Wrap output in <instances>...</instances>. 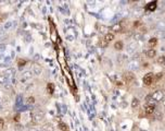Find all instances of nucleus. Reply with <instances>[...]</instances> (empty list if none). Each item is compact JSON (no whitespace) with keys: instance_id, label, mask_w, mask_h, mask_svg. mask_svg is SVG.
Here are the masks:
<instances>
[{"instance_id":"nucleus-1","label":"nucleus","mask_w":165,"mask_h":131,"mask_svg":"<svg viewBox=\"0 0 165 131\" xmlns=\"http://www.w3.org/2000/svg\"><path fill=\"white\" fill-rule=\"evenodd\" d=\"M33 121L35 123H38V122H40V121H42L44 120V118H45V114L42 113V111H36L35 114L33 115Z\"/></svg>"},{"instance_id":"nucleus-2","label":"nucleus","mask_w":165,"mask_h":131,"mask_svg":"<svg viewBox=\"0 0 165 131\" xmlns=\"http://www.w3.org/2000/svg\"><path fill=\"white\" fill-rule=\"evenodd\" d=\"M163 98H164V93H163V91H161V90H157V91H155L152 94V100H154V102H160V100H162Z\"/></svg>"},{"instance_id":"nucleus-3","label":"nucleus","mask_w":165,"mask_h":131,"mask_svg":"<svg viewBox=\"0 0 165 131\" xmlns=\"http://www.w3.org/2000/svg\"><path fill=\"white\" fill-rule=\"evenodd\" d=\"M142 81H143V83H145V85H151L152 83H153V81H154V75H153V73H147L143 77V79H142Z\"/></svg>"},{"instance_id":"nucleus-4","label":"nucleus","mask_w":165,"mask_h":131,"mask_svg":"<svg viewBox=\"0 0 165 131\" xmlns=\"http://www.w3.org/2000/svg\"><path fill=\"white\" fill-rule=\"evenodd\" d=\"M145 110L147 115H151L155 110V103H147V105L145 106Z\"/></svg>"},{"instance_id":"nucleus-5","label":"nucleus","mask_w":165,"mask_h":131,"mask_svg":"<svg viewBox=\"0 0 165 131\" xmlns=\"http://www.w3.org/2000/svg\"><path fill=\"white\" fill-rule=\"evenodd\" d=\"M139 66H140V63L138 60H130L128 63V69L130 71H136V70L139 69Z\"/></svg>"},{"instance_id":"nucleus-6","label":"nucleus","mask_w":165,"mask_h":131,"mask_svg":"<svg viewBox=\"0 0 165 131\" xmlns=\"http://www.w3.org/2000/svg\"><path fill=\"white\" fill-rule=\"evenodd\" d=\"M33 73L34 72L32 71V70H25V71H23L22 73V82H25V81L29 80L32 77H33Z\"/></svg>"},{"instance_id":"nucleus-7","label":"nucleus","mask_w":165,"mask_h":131,"mask_svg":"<svg viewBox=\"0 0 165 131\" xmlns=\"http://www.w3.org/2000/svg\"><path fill=\"white\" fill-rule=\"evenodd\" d=\"M22 106H23V96H22V95H17L16 100H15V106H14V108H15V110L20 111V109H21Z\"/></svg>"},{"instance_id":"nucleus-8","label":"nucleus","mask_w":165,"mask_h":131,"mask_svg":"<svg viewBox=\"0 0 165 131\" xmlns=\"http://www.w3.org/2000/svg\"><path fill=\"white\" fill-rule=\"evenodd\" d=\"M126 49H127V52H128V54H134L135 51L137 50V45L135 43H129L128 45H127V47H126Z\"/></svg>"},{"instance_id":"nucleus-9","label":"nucleus","mask_w":165,"mask_h":131,"mask_svg":"<svg viewBox=\"0 0 165 131\" xmlns=\"http://www.w3.org/2000/svg\"><path fill=\"white\" fill-rule=\"evenodd\" d=\"M157 1H151V2H149L148 4L145 6V10H149V11H154V10L157 9Z\"/></svg>"},{"instance_id":"nucleus-10","label":"nucleus","mask_w":165,"mask_h":131,"mask_svg":"<svg viewBox=\"0 0 165 131\" xmlns=\"http://www.w3.org/2000/svg\"><path fill=\"white\" fill-rule=\"evenodd\" d=\"M123 78H124V80H125L126 82H130V81L134 80V75H133L130 72H126V73H124Z\"/></svg>"},{"instance_id":"nucleus-11","label":"nucleus","mask_w":165,"mask_h":131,"mask_svg":"<svg viewBox=\"0 0 165 131\" xmlns=\"http://www.w3.org/2000/svg\"><path fill=\"white\" fill-rule=\"evenodd\" d=\"M149 44V47H151V48H153V47H155V46L157 45V38H155V37H152V38H150L148 42Z\"/></svg>"},{"instance_id":"nucleus-12","label":"nucleus","mask_w":165,"mask_h":131,"mask_svg":"<svg viewBox=\"0 0 165 131\" xmlns=\"http://www.w3.org/2000/svg\"><path fill=\"white\" fill-rule=\"evenodd\" d=\"M113 39H114V34L113 33H108V34L104 35V40H105L106 43H110Z\"/></svg>"},{"instance_id":"nucleus-13","label":"nucleus","mask_w":165,"mask_h":131,"mask_svg":"<svg viewBox=\"0 0 165 131\" xmlns=\"http://www.w3.org/2000/svg\"><path fill=\"white\" fill-rule=\"evenodd\" d=\"M145 55H147V57H148V58H154L155 56H157V51L154 50L153 48H151V49H149V50L145 52Z\"/></svg>"},{"instance_id":"nucleus-14","label":"nucleus","mask_w":165,"mask_h":131,"mask_svg":"<svg viewBox=\"0 0 165 131\" xmlns=\"http://www.w3.org/2000/svg\"><path fill=\"white\" fill-rule=\"evenodd\" d=\"M9 81V79L4 75V73H0V84L3 85V84H7Z\"/></svg>"},{"instance_id":"nucleus-15","label":"nucleus","mask_w":165,"mask_h":131,"mask_svg":"<svg viewBox=\"0 0 165 131\" xmlns=\"http://www.w3.org/2000/svg\"><path fill=\"white\" fill-rule=\"evenodd\" d=\"M157 26V29H159V31H164L165 30V22L164 21H159Z\"/></svg>"},{"instance_id":"nucleus-16","label":"nucleus","mask_w":165,"mask_h":131,"mask_svg":"<svg viewBox=\"0 0 165 131\" xmlns=\"http://www.w3.org/2000/svg\"><path fill=\"white\" fill-rule=\"evenodd\" d=\"M41 71H42V70H41V68H40V67H39V66H37V65H35V66H34V73H35V74H37V75H39V74L40 73H41Z\"/></svg>"},{"instance_id":"nucleus-17","label":"nucleus","mask_w":165,"mask_h":131,"mask_svg":"<svg viewBox=\"0 0 165 131\" xmlns=\"http://www.w3.org/2000/svg\"><path fill=\"white\" fill-rule=\"evenodd\" d=\"M59 128H60V130H62V131H68V127H67L64 122H60Z\"/></svg>"},{"instance_id":"nucleus-18","label":"nucleus","mask_w":165,"mask_h":131,"mask_svg":"<svg viewBox=\"0 0 165 131\" xmlns=\"http://www.w3.org/2000/svg\"><path fill=\"white\" fill-rule=\"evenodd\" d=\"M157 63L165 67V56H161V57L157 58Z\"/></svg>"},{"instance_id":"nucleus-19","label":"nucleus","mask_w":165,"mask_h":131,"mask_svg":"<svg viewBox=\"0 0 165 131\" xmlns=\"http://www.w3.org/2000/svg\"><path fill=\"white\" fill-rule=\"evenodd\" d=\"M114 47H115V49H117V50H121V49H123V43L122 42H116L115 43V45H114Z\"/></svg>"},{"instance_id":"nucleus-20","label":"nucleus","mask_w":165,"mask_h":131,"mask_svg":"<svg viewBox=\"0 0 165 131\" xmlns=\"http://www.w3.org/2000/svg\"><path fill=\"white\" fill-rule=\"evenodd\" d=\"M47 87H48V92H49L50 94H53V92H54V85H53L52 83H49Z\"/></svg>"},{"instance_id":"nucleus-21","label":"nucleus","mask_w":165,"mask_h":131,"mask_svg":"<svg viewBox=\"0 0 165 131\" xmlns=\"http://www.w3.org/2000/svg\"><path fill=\"white\" fill-rule=\"evenodd\" d=\"M12 25H13V22H7L6 24L3 25L2 29H3V30H6V31H7V30H10V29H11V26H12Z\"/></svg>"},{"instance_id":"nucleus-22","label":"nucleus","mask_w":165,"mask_h":131,"mask_svg":"<svg viewBox=\"0 0 165 131\" xmlns=\"http://www.w3.org/2000/svg\"><path fill=\"white\" fill-rule=\"evenodd\" d=\"M112 30L114 32H121V30H122V26H121V24H115V25L112 26Z\"/></svg>"},{"instance_id":"nucleus-23","label":"nucleus","mask_w":165,"mask_h":131,"mask_svg":"<svg viewBox=\"0 0 165 131\" xmlns=\"http://www.w3.org/2000/svg\"><path fill=\"white\" fill-rule=\"evenodd\" d=\"M42 130H45V131H53V127L52 125H49V123H47V125L44 127V129Z\"/></svg>"},{"instance_id":"nucleus-24","label":"nucleus","mask_w":165,"mask_h":131,"mask_svg":"<svg viewBox=\"0 0 165 131\" xmlns=\"http://www.w3.org/2000/svg\"><path fill=\"white\" fill-rule=\"evenodd\" d=\"M157 37H160V38H164L165 37V31H159V30H157Z\"/></svg>"},{"instance_id":"nucleus-25","label":"nucleus","mask_w":165,"mask_h":131,"mask_svg":"<svg viewBox=\"0 0 165 131\" xmlns=\"http://www.w3.org/2000/svg\"><path fill=\"white\" fill-rule=\"evenodd\" d=\"M138 105H139V100H138L137 98H134V100H133V103H132V106L134 108H136Z\"/></svg>"},{"instance_id":"nucleus-26","label":"nucleus","mask_w":165,"mask_h":131,"mask_svg":"<svg viewBox=\"0 0 165 131\" xmlns=\"http://www.w3.org/2000/svg\"><path fill=\"white\" fill-rule=\"evenodd\" d=\"M4 37H6V34H4V32H3V30L0 29V40L4 39Z\"/></svg>"},{"instance_id":"nucleus-27","label":"nucleus","mask_w":165,"mask_h":131,"mask_svg":"<svg viewBox=\"0 0 165 131\" xmlns=\"http://www.w3.org/2000/svg\"><path fill=\"white\" fill-rule=\"evenodd\" d=\"M25 40L27 42V43H29L32 40V37H31V35H29V33H26L25 34Z\"/></svg>"},{"instance_id":"nucleus-28","label":"nucleus","mask_w":165,"mask_h":131,"mask_svg":"<svg viewBox=\"0 0 165 131\" xmlns=\"http://www.w3.org/2000/svg\"><path fill=\"white\" fill-rule=\"evenodd\" d=\"M34 102H35V100H34V97H29L27 100V105L31 106L32 104H34Z\"/></svg>"},{"instance_id":"nucleus-29","label":"nucleus","mask_w":165,"mask_h":131,"mask_svg":"<svg viewBox=\"0 0 165 131\" xmlns=\"http://www.w3.org/2000/svg\"><path fill=\"white\" fill-rule=\"evenodd\" d=\"M163 77V73H161V72H160V73H157V75H155V79H154V80H157V81H159V80H161V78Z\"/></svg>"},{"instance_id":"nucleus-30","label":"nucleus","mask_w":165,"mask_h":131,"mask_svg":"<svg viewBox=\"0 0 165 131\" xmlns=\"http://www.w3.org/2000/svg\"><path fill=\"white\" fill-rule=\"evenodd\" d=\"M100 46H101V47H106V46H108V43H106L104 39L101 40V42H100Z\"/></svg>"},{"instance_id":"nucleus-31","label":"nucleus","mask_w":165,"mask_h":131,"mask_svg":"<svg viewBox=\"0 0 165 131\" xmlns=\"http://www.w3.org/2000/svg\"><path fill=\"white\" fill-rule=\"evenodd\" d=\"M3 125H4V121H3L2 118H0V129L3 128Z\"/></svg>"},{"instance_id":"nucleus-32","label":"nucleus","mask_w":165,"mask_h":131,"mask_svg":"<svg viewBox=\"0 0 165 131\" xmlns=\"http://www.w3.org/2000/svg\"><path fill=\"white\" fill-rule=\"evenodd\" d=\"M4 61H6V62H10V57L4 58Z\"/></svg>"},{"instance_id":"nucleus-33","label":"nucleus","mask_w":165,"mask_h":131,"mask_svg":"<svg viewBox=\"0 0 165 131\" xmlns=\"http://www.w3.org/2000/svg\"><path fill=\"white\" fill-rule=\"evenodd\" d=\"M162 104L165 106V97H164V98H163V100H162Z\"/></svg>"},{"instance_id":"nucleus-34","label":"nucleus","mask_w":165,"mask_h":131,"mask_svg":"<svg viewBox=\"0 0 165 131\" xmlns=\"http://www.w3.org/2000/svg\"><path fill=\"white\" fill-rule=\"evenodd\" d=\"M1 107H2V105H1V104H0V109H1Z\"/></svg>"},{"instance_id":"nucleus-35","label":"nucleus","mask_w":165,"mask_h":131,"mask_svg":"<svg viewBox=\"0 0 165 131\" xmlns=\"http://www.w3.org/2000/svg\"><path fill=\"white\" fill-rule=\"evenodd\" d=\"M164 113H165V110H164Z\"/></svg>"}]
</instances>
